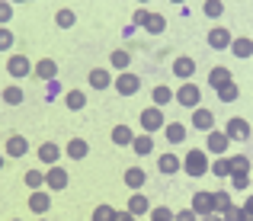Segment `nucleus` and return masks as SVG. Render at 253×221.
Returning a JSON list of instances; mask_svg holds the SVG:
<instances>
[{"mask_svg":"<svg viewBox=\"0 0 253 221\" xmlns=\"http://www.w3.org/2000/svg\"><path fill=\"white\" fill-rule=\"evenodd\" d=\"M157 170H161L164 177H173V173L183 170V157H179V154H173V151L161 154V157H157Z\"/></svg>","mask_w":253,"mask_h":221,"instance_id":"nucleus-16","label":"nucleus"},{"mask_svg":"<svg viewBox=\"0 0 253 221\" xmlns=\"http://www.w3.org/2000/svg\"><path fill=\"white\" fill-rule=\"evenodd\" d=\"M234 209V199H231L228 189H218L215 192V215H228V212Z\"/></svg>","mask_w":253,"mask_h":221,"instance_id":"nucleus-32","label":"nucleus"},{"mask_svg":"<svg viewBox=\"0 0 253 221\" xmlns=\"http://www.w3.org/2000/svg\"><path fill=\"white\" fill-rule=\"evenodd\" d=\"M13 221H19V218H13Z\"/></svg>","mask_w":253,"mask_h":221,"instance_id":"nucleus-56","label":"nucleus"},{"mask_svg":"<svg viewBox=\"0 0 253 221\" xmlns=\"http://www.w3.org/2000/svg\"><path fill=\"white\" fill-rule=\"evenodd\" d=\"M10 19H13V3L0 0V26H10Z\"/></svg>","mask_w":253,"mask_h":221,"instance_id":"nucleus-44","label":"nucleus"},{"mask_svg":"<svg viewBox=\"0 0 253 221\" xmlns=\"http://www.w3.org/2000/svg\"><path fill=\"white\" fill-rule=\"evenodd\" d=\"M122 183L128 186L131 192H141L144 183H148V170H141V167H128V170H125V177H122Z\"/></svg>","mask_w":253,"mask_h":221,"instance_id":"nucleus-17","label":"nucleus"},{"mask_svg":"<svg viewBox=\"0 0 253 221\" xmlns=\"http://www.w3.org/2000/svg\"><path fill=\"white\" fill-rule=\"evenodd\" d=\"M173 74H176V77L183 80V84H186V80H192V77H196V61H192L189 55L173 58Z\"/></svg>","mask_w":253,"mask_h":221,"instance_id":"nucleus-18","label":"nucleus"},{"mask_svg":"<svg viewBox=\"0 0 253 221\" xmlns=\"http://www.w3.org/2000/svg\"><path fill=\"white\" fill-rule=\"evenodd\" d=\"M74 23H77V13L74 10H58L55 13V26H58V29H71Z\"/></svg>","mask_w":253,"mask_h":221,"instance_id":"nucleus-38","label":"nucleus"},{"mask_svg":"<svg viewBox=\"0 0 253 221\" xmlns=\"http://www.w3.org/2000/svg\"><path fill=\"white\" fill-rule=\"evenodd\" d=\"M23 183L29 186L32 192H39V189H45V170H26V177H23Z\"/></svg>","mask_w":253,"mask_h":221,"instance_id":"nucleus-33","label":"nucleus"},{"mask_svg":"<svg viewBox=\"0 0 253 221\" xmlns=\"http://www.w3.org/2000/svg\"><path fill=\"white\" fill-rule=\"evenodd\" d=\"M68 183H71V173L64 170L61 164H55V167H48V170H45V189H48V192L68 189Z\"/></svg>","mask_w":253,"mask_h":221,"instance_id":"nucleus-6","label":"nucleus"},{"mask_svg":"<svg viewBox=\"0 0 253 221\" xmlns=\"http://www.w3.org/2000/svg\"><path fill=\"white\" fill-rule=\"evenodd\" d=\"M109 138H112V144H116V147H131V141H135V132H131L128 125H116Z\"/></svg>","mask_w":253,"mask_h":221,"instance_id":"nucleus-26","label":"nucleus"},{"mask_svg":"<svg viewBox=\"0 0 253 221\" xmlns=\"http://www.w3.org/2000/svg\"><path fill=\"white\" fill-rule=\"evenodd\" d=\"M192 129H196V132H205V135H209V132L215 129V112L205 109V106L192 109Z\"/></svg>","mask_w":253,"mask_h":221,"instance_id":"nucleus-14","label":"nucleus"},{"mask_svg":"<svg viewBox=\"0 0 253 221\" xmlns=\"http://www.w3.org/2000/svg\"><path fill=\"white\" fill-rule=\"evenodd\" d=\"M36 77L39 80H58V61L55 58H39V64H36Z\"/></svg>","mask_w":253,"mask_h":221,"instance_id":"nucleus-20","label":"nucleus"},{"mask_svg":"<svg viewBox=\"0 0 253 221\" xmlns=\"http://www.w3.org/2000/svg\"><path fill=\"white\" fill-rule=\"evenodd\" d=\"M231 170L234 173H250V157L247 154H231ZM231 173V177H234Z\"/></svg>","mask_w":253,"mask_h":221,"instance_id":"nucleus-39","label":"nucleus"},{"mask_svg":"<svg viewBox=\"0 0 253 221\" xmlns=\"http://www.w3.org/2000/svg\"><path fill=\"white\" fill-rule=\"evenodd\" d=\"M199 221H224V215H205V218H199Z\"/></svg>","mask_w":253,"mask_h":221,"instance_id":"nucleus-49","label":"nucleus"},{"mask_svg":"<svg viewBox=\"0 0 253 221\" xmlns=\"http://www.w3.org/2000/svg\"><path fill=\"white\" fill-rule=\"evenodd\" d=\"M64 154H68L71 160H86V154H90V141H84V138H71V141L64 144Z\"/></svg>","mask_w":253,"mask_h":221,"instance_id":"nucleus-21","label":"nucleus"},{"mask_svg":"<svg viewBox=\"0 0 253 221\" xmlns=\"http://www.w3.org/2000/svg\"><path fill=\"white\" fill-rule=\"evenodd\" d=\"M231 55H234V58H241V61L253 58V39H247V36H237L234 42H231Z\"/></svg>","mask_w":253,"mask_h":221,"instance_id":"nucleus-22","label":"nucleus"},{"mask_svg":"<svg viewBox=\"0 0 253 221\" xmlns=\"http://www.w3.org/2000/svg\"><path fill=\"white\" fill-rule=\"evenodd\" d=\"M231 80H234V77H231V71H228V68H221V64L209 71V87H211V90H218V87L231 84Z\"/></svg>","mask_w":253,"mask_h":221,"instance_id":"nucleus-30","label":"nucleus"},{"mask_svg":"<svg viewBox=\"0 0 253 221\" xmlns=\"http://www.w3.org/2000/svg\"><path fill=\"white\" fill-rule=\"evenodd\" d=\"M231 138H228V132L224 129H211L209 135H205V151L211 154V157H228V151H231Z\"/></svg>","mask_w":253,"mask_h":221,"instance_id":"nucleus-3","label":"nucleus"},{"mask_svg":"<svg viewBox=\"0 0 253 221\" xmlns=\"http://www.w3.org/2000/svg\"><path fill=\"white\" fill-rule=\"evenodd\" d=\"M231 42H234V36H231L228 26H215V29L209 32V45L215 51H231Z\"/></svg>","mask_w":253,"mask_h":221,"instance_id":"nucleus-11","label":"nucleus"},{"mask_svg":"<svg viewBox=\"0 0 253 221\" xmlns=\"http://www.w3.org/2000/svg\"><path fill=\"white\" fill-rule=\"evenodd\" d=\"M141 29L148 32V36H161V32H167V16H164V13H151Z\"/></svg>","mask_w":253,"mask_h":221,"instance_id":"nucleus-24","label":"nucleus"},{"mask_svg":"<svg viewBox=\"0 0 253 221\" xmlns=\"http://www.w3.org/2000/svg\"><path fill=\"white\" fill-rule=\"evenodd\" d=\"M170 3H179V6H186V0H170Z\"/></svg>","mask_w":253,"mask_h":221,"instance_id":"nucleus-53","label":"nucleus"},{"mask_svg":"<svg viewBox=\"0 0 253 221\" xmlns=\"http://www.w3.org/2000/svg\"><path fill=\"white\" fill-rule=\"evenodd\" d=\"M125 209H128L135 218H144V215H151V209H154V205H151V199H148V196L135 192V196H128V205H125Z\"/></svg>","mask_w":253,"mask_h":221,"instance_id":"nucleus-19","label":"nucleus"},{"mask_svg":"<svg viewBox=\"0 0 253 221\" xmlns=\"http://www.w3.org/2000/svg\"><path fill=\"white\" fill-rule=\"evenodd\" d=\"M135 3H138V6H144V3H151V0H135Z\"/></svg>","mask_w":253,"mask_h":221,"instance_id":"nucleus-54","label":"nucleus"},{"mask_svg":"<svg viewBox=\"0 0 253 221\" xmlns=\"http://www.w3.org/2000/svg\"><path fill=\"white\" fill-rule=\"evenodd\" d=\"M244 209H247V212H253V196H247V199H244Z\"/></svg>","mask_w":253,"mask_h":221,"instance_id":"nucleus-50","label":"nucleus"},{"mask_svg":"<svg viewBox=\"0 0 253 221\" xmlns=\"http://www.w3.org/2000/svg\"><path fill=\"white\" fill-rule=\"evenodd\" d=\"M61 154H64V147H61V144H55V141H45V144H39V164H45V167H55L58 160H61Z\"/></svg>","mask_w":253,"mask_h":221,"instance_id":"nucleus-15","label":"nucleus"},{"mask_svg":"<svg viewBox=\"0 0 253 221\" xmlns=\"http://www.w3.org/2000/svg\"><path fill=\"white\" fill-rule=\"evenodd\" d=\"M116 93L119 96H135L138 90H141V77H138L135 71H122V74H116Z\"/></svg>","mask_w":253,"mask_h":221,"instance_id":"nucleus-7","label":"nucleus"},{"mask_svg":"<svg viewBox=\"0 0 253 221\" xmlns=\"http://www.w3.org/2000/svg\"><path fill=\"white\" fill-rule=\"evenodd\" d=\"M61 93H64L61 80H48V84H45V99H48V103H55V99L61 96Z\"/></svg>","mask_w":253,"mask_h":221,"instance_id":"nucleus-42","label":"nucleus"},{"mask_svg":"<svg viewBox=\"0 0 253 221\" xmlns=\"http://www.w3.org/2000/svg\"><path fill=\"white\" fill-rule=\"evenodd\" d=\"M202 13L209 19H221L224 16V3H221V0H205V3H202Z\"/></svg>","mask_w":253,"mask_h":221,"instance_id":"nucleus-37","label":"nucleus"},{"mask_svg":"<svg viewBox=\"0 0 253 221\" xmlns=\"http://www.w3.org/2000/svg\"><path fill=\"white\" fill-rule=\"evenodd\" d=\"M64 106H68L71 112L86 109V93L84 90H68V93H64Z\"/></svg>","mask_w":253,"mask_h":221,"instance_id":"nucleus-29","label":"nucleus"},{"mask_svg":"<svg viewBox=\"0 0 253 221\" xmlns=\"http://www.w3.org/2000/svg\"><path fill=\"white\" fill-rule=\"evenodd\" d=\"M231 189L234 192H247L250 189V173H234V177H231Z\"/></svg>","mask_w":253,"mask_h":221,"instance_id":"nucleus-41","label":"nucleus"},{"mask_svg":"<svg viewBox=\"0 0 253 221\" xmlns=\"http://www.w3.org/2000/svg\"><path fill=\"white\" fill-rule=\"evenodd\" d=\"M131 151L138 154V157H148V154H154V135H135V141H131Z\"/></svg>","mask_w":253,"mask_h":221,"instance_id":"nucleus-28","label":"nucleus"},{"mask_svg":"<svg viewBox=\"0 0 253 221\" xmlns=\"http://www.w3.org/2000/svg\"><path fill=\"white\" fill-rule=\"evenodd\" d=\"M86 80H90V90H109V87L116 84V77H112L109 68H90Z\"/></svg>","mask_w":253,"mask_h":221,"instance_id":"nucleus-12","label":"nucleus"},{"mask_svg":"<svg viewBox=\"0 0 253 221\" xmlns=\"http://www.w3.org/2000/svg\"><path fill=\"white\" fill-rule=\"evenodd\" d=\"M10 3H13V6H16V3H32V0H10Z\"/></svg>","mask_w":253,"mask_h":221,"instance_id":"nucleus-51","label":"nucleus"},{"mask_svg":"<svg viewBox=\"0 0 253 221\" xmlns=\"http://www.w3.org/2000/svg\"><path fill=\"white\" fill-rule=\"evenodd\" d=\"M109 68H116L119 74L128 71V68H131V55H128V48H112V55H109Z\"/></svg>","mask_w":253,"mask_h":221,"instance_id":"nucleus-27","label":"nucleus"},{"mask_svg":"<svg viewBox=\"0 0 253 221\" xmlns=\"http://www.w3.org/2000/svg\"><path fill=\"white\" fill-rule=\"evenodd\" d=\"M48 209H51V192L48 189H39V192H32V196H29V212H32V215L45 218V215H48Z\"/></svg>","mask_w":253,"mask_h":221,"instance_id":"nucleus-13","label":"nucleus"},{"mask_svg":"<svg viewBox=\"0 0 253 221\" xmlns=\"http://www.w3.org/2000/svg\"><path fill=\"white\" fill-rule=\"evenodd\" d=\"M29 151H32V144L26 141L23 135H10V138H6V144H3V154H6L10 160H19V157H26Z\"/></svg>","mask_w":253,"mask_h":221,"instance_id":"nucleus-10","label":"nucleus"},{"mask_svg":"<svg viewBox=\"0 0 253 221\" xmlns=\"http://www.w3.org/2000/svg\"><path fill=\"white\" fill-rule=\"evenodd\" d=\"M148 16H151V10H144V6H138V10L131 13V23H135V26H144V19H148Z\"/></svg>","mask_w":253,"mask_h":221,"instance_id":"nucleus-45","label":"nucleus"},{"mask_svg":"<svg viewBox=\"0 0 253 221\" xmlns=\"http://www.w3.org/2000/svg\"><path fill=\"white\" fill-rule=\"evenodd\" d=\"M224 132H228V138L234 144H247L250 141V135H253V129H250V122L244 116H231L228 122H224Z\"/></svg>","mask_w":253,"mask_h":221,"instance_id":"nucleus-4","label":"nucleus"},{"mask_svg":"<svg viewBox=\"0 0 253 221\" xmlns=\"http://www.w3.org/2000/svg\"><path fill=\"white\" fill-rule=\"evenodd\" d=\"M3 160H6V154H3V151H0V170H3Z\"/></svg>","mask_w":253,"mask_h":221,"instance_id":"nucleus-52","label":"nucleus"},{"mask_svg":"<svg viewBox=\"0 0 253 221\" xmlns=\"http://www.w3.org/2000/svg\"><path fill=\"white\" fill-rule=\"evenodd\" d=\"M116 215H119V209H116V205H109V202H99L96 209H93L90 221H116Z\"/></svg>","mask_w":253,"mask_h":221,"instance_id":"nucleus-31","label":"nucleus"},{"mask_svg":"<svg viewBox=\"0 0 253 221\" xmlns=\"http://www.w3.org/2000/svg\"><path fill=\"white\" fill-rule=\"evenodd\" d=\"M116 221H141V218H135L128 209H119V215H116Z\"/></svg>","mask_w":253,"mask_h":221,"instance_id":"nucleus-47","label":"nucleus"},{"mask_svg":"<svg viewBox=\"0 0 253 221\" xmlns=\"http://www.w3.org/2000/svg\"><path fill=\"white\" fill-rule=\"evenodd\" d=\"M164 135H167V144H183V141H186V135H189V129H186L183 122H167Z\"/></svg>","mask_w":253,"mask_h":221,"instance_id":"nucleus-25","label":"nucleus"},{"mask_svg":"<svg viewBox=\"0 0 253 221\" xmlns=\"http://www.w3.org/2000/svg\"><path fill=\"white\" fill-rule=\"evenodd\" d=\"M141 132L144 135H154V132H164L167 129V116H164L161 106H148V109H141Z\"/></svg>","mask_w":253,"mask_h":221,"instance_id":"nucleus-2","label":"nucleus"},{"mask_svg":"<svg viewBox=\"0 0 253 221\" xmlns=\"http://www.w3.org/2000/svg\"><path fill=\"white\" fill-rule=\"evenodd\" d=\"M176 103L183 106V109H199V106H202V90H199L196 80H186V84H179Z\"/></svg>","mask_w":253,"mask_h":221,"instance_id":"nucleus-5","label":"nucleus"},{"mask_svg":"<svg viewBox=\"0 0 253 221\" xmlns=\"http://www.w3.org/2000/svg\"><path fill=\"white\" fill-rule=\"evenodd\" d=\"M173 221H199V215H196L192 209H179V212H176V218H173Z\"/></svg>","mask_w":253,"mask_h":221,"instance_id":"nucleus-46","label":"nucleus"},{"mask_svg":"<svg viewBox=\"0 0 253 221\" xmlns=\"http://www.w3.org/2000/svg\"><path fill=\"white\" fill-rule=\"evenodd\" d=\"M218 99H221V103H234L237 96H241V87L234 84V80H231V84H224V87H218Z\"/></svg>","mask_w":253,"mask_h":221,"instance_id":"nucleus-36","label":"nucleus"},{"mask_svg":"<svg viewBox=\"0 0 253 221\" xmlns=\"http://www.w3.org/2000/svg\"><path fill=\"white\" fill-rule=\"evenodd\" d=\"M135 29H138L135 23H131V26H125V29H122V36H125V39H131V36H135Z\"/></svg>","mask_w":253,"mask_h":221,"instance_id":"nucleus-48","label":"nucleus"},{"mask_svg":"<svg viewBox=\"0 0 253 221\" xmlns=\"http://www.w3.org/2000/svg\"><path fill=\"white\" fill-rule=\"evenodd\" d=\"M183 173H186V177H192V179L211 173V154L205 151V147H192V151L183 157Z\"/></svg>","mask_w":253,"mask_h":221,"instance_id":"nucleus-1","label":"nucleus"},{"mask_svg":"<svg viewBox=\"0 0 253 221\" xmlns=\"http://www.w3.org/2000/svg\"><path fill=\"white\" fill-rule=\"evenodd\" d=\"M39 221H48V218H39Z\"/></svg>","mask_w":253,"mask_h":221,"instance_id":"nucleus-55","label":"nucleus"},{"mask_svg":"<svg viewBox=\"0 0 253 221\" xmlns=\"http://www.w3.org/2000/svg\"><path fill=\"white\" fill-rule=\"evenodd\" d=\"M173 218H176V212L167 209V205H154L148 215V221H173Z\"/></svg>","mask_w":253,"mask_h":221,"instance_id":"nucleus-40","label":"nucleus"},{"mask_svg":"<svg viewBox=\"0 0 253 221\" xmlns=\"http://www.w3.org/2000/svg\"><path fill=\"white\" fill-rule=\"evenodd\" d=\"M192 212H196L199 218H205V215H215V192H196L192 196V205H189Z\"/></svg>","mask_w":253,"mask_h":221,"instance_id":"nucleus-9","label":"nucleus"},{"mask_svg":"<svg viewBox=\"0 0 253 221\" xmlns=\"http://www.w3.org/2000/svg\"><path fill=\"white\" fill-rule=\"evenodd\" d=\"M173 99H176V90H170L167 84H161V87H154V90H151V106H167V103H173Z\"/></svg>","mask_w":253,"mask_h":221,"instance_id":"nucleus-23","label":"nucleus"},{"mask_svg":"<svg viewBox=\"0 0 253 221\" xmlns=\"http://www.w3.org/2000/svg\"><path fill=\"white\" fill-rule=\"evenodd\" d=\"M211 173H215V177H224V179H231V154L228 157H211Z\"/></svg>","mask_w":253,"mask_h":221,"instance_id":"nucleus-34","label":"nucleus"},{"mask_svg":"<svg viewBox=\"0 0 253 221\" xmlns=\"http://www.w3.org/2000/svg\"><path fill=\"white\" fill-rule=\"evenodd\" d=\"M23 99H26L23 87L10 84V87H6V90H3V103H6V106H23Z\"/></svg>","mask_w":253,"mask_h":221,"instance_id":"nucleus-35","label":"nucleus"},{"mask_svg":"<svg viewBox=\"0 0 253 221\" xmlns=\"http://www.w3.org/2000/svg\"><path fill=\"white\" fill-rule=\"evenodd\" d=\"M6 74H10L13 80H23V77H29V74H36V64L26 55H10L6 58Z\"/></svg>","mask_w":253,"mask_h":221,"instance_id":"nucleus-8","label":"nucleus"},{"mask_svg":"<svg viewBox=\"0 0 253 221\" xmlns=\"http://www.w3.org/2000/svg\"><path fill=\"white\" fill-rule=\"evenodd\" d=\"M13 42H16V36H13L10 26H0V51H10Z\"/></svg>","mask_w":253,"mask_h":221,"instance_id":"nucleus-43","label":"nucleus"}]
</instances>
